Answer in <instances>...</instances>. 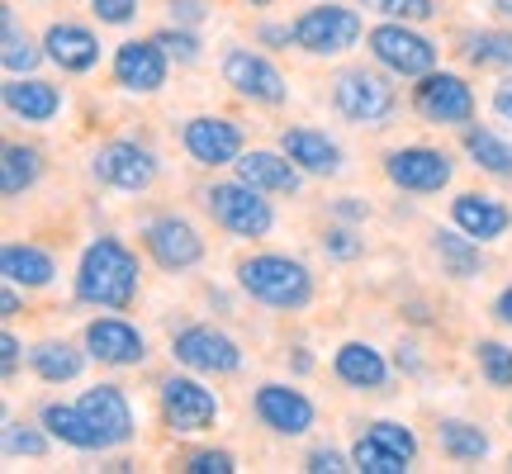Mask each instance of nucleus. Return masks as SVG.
<instances>
[{
    "instance_id": "obj_5",
    "label": "nucleus",
    "mask_w": 512,
    "mask_h": 474,
    "mask_svg": "<svg viewBox=\"0 0 512 474\" xmlns=\"http://www.w3.org/2000/svg\"><path fill=\"white\" fill-rule=\"evenodd\" d=\"M157 403H162V422L181 437H195V432H209L219 422V399L214 389H204L200 380L190 375H166L157 384Z\"/></svg>"
},
{
    "instance_id": "obj_20",
    "label": "nucleus",
    "mask_w": 512,
    "mask_h": 474,
    "mask_svg": "<svg viewBox=\"0 0 512 474\" xmlns=\"http://www.w3.org/2000/svg\"><path fill=\"white\" fill-rule=\"evenodd\" d=\"M43 57L57 62L62 72H91L100 62V38L91 29H81V24H53L43 34Z\"/></svg>"
},
{
    "instance_id": "obj_51",
    "label": "nucleus",
    "mask_w": 512,
    "mask_h": 474,
    "mask_svg": "<svg viewBox=\"0 0 512 474\" xmlns=\"http://www.w3.org/2000/svg\"><path fill=\"white\" fill-rule=\"evenodd\" d=\"M252 5H271V0H252Z\"/></svg>"
},
{
    "instance_id": "obj_38",
    "label": "nucleus",
    "mask_w": 512,
    "mask_h": 474,
    "mask_svg": "<svg viewBox=\"0 0 512 474\" xmlns=\"http://www.w3.org/2000/svg\"><path fill=\"white\" fill-rule=\"evenodd\" d=\"M5 451L10 456H48V437L34 432V427H19V422H5Z\"/></svg>"
},
{
    "instance_id": "obj_10",
    "label": "nucleus",
    "mask_w": 512,
    "mask_h": 474,
    "mask_svg": "<svg viewBox=\"0 0 512 474\" xmlns=\"http://www.w3.org/2000/svg\"><path fill=\"white\" fill-rule=\"evenodd\" d=\"M413 110L427 124H470L475 119V95L451 72H427L422 86H413Z\"/></svg>"
},
{
    "instance_id": "obj_21",
    "label": "nucleus",
    "mask_w": 512,
    "mask_h": 474,
    "mask_svg": "<svg viewBox=\"0 0 512 474\" xmlns=\"http://www.w3.org/2000/svg\"><path fill=\"white\" fill-rule=\"evenodd\" d=\"M233 166H238V181L256 185L261 195H294L299 190V166L285 152H242Z\"/></svg>"
},
{
    "instance_id": "obj_16",
    "label": "nucleus",
    "mask_w": 512,
    "mask_h": 474,
    "mask_svg": "<svg viewBox=\"0 0 512 474\" xmlns=\"http://www.w3.org/2000/svg\"><path fill=\"white\" fill-rule=\"evenodd\" d=\"M256 418L266 422L275 437H304L313 427V403L290 384H261L256 389Z\"/></svg>"
},
{
    "instance_id": "obj_1",
    "label": "nucleus",
    "mask_w": 512,
    "mask_h": 474,
    "mask_svg": "<svg viewBox=\"0 0 512 474\" xmlns=\"http://www.w3.org/2000/svg\"><path fill=\"white\" fill-rule=\"evenodd\" d=\"M138 294V256L119 237H95L76 266V299L91 309H128Z\"/></svg>"
},
{
    "instance_id": "obj_22",
    "label": "nucleus",
    "mask_w": 512,
    "mask_h": 474,
    "mask_svg": "<svg viewBox=\"0 0 512 474\" xmlns=\"http://www.w3.org/2000/svg\"><path fill=\"white\" fill-rule=\"evenodd\" d=\"M451 223H456L460 233H470L475 242H494V237L508 233V204L489 200V195H456L451 200Z\"/></svg>"
},
{
    "instance_id": "obj_30",
    "label": "nucleus",
    "mask_w": 512,
    "mask_h": 474,
    "mask_svg": "<svg viewBox=\"0 0 512 474\" xmlns=\"http://www.w3.org/2000/svg\"><path fill=\"white\" fill-rule=\"evenodd\" d=\"M437 441H441V451H446L451 460H484L489 456V437L479 432L475 422H460V418L441 422Z\"/></svg>"
},
{
    "instance_id": "obj_43",
    "label": "nucleus",
    "mask_w": 512,
    "mask_h": 474,
    "mask_svg": "<svg viewBox=\"0 0 512 474\" xmlns=\"http://www.w3.org/2000/svg\"><path fill=\"white\" fill-rule=\"evenodd\" d=\"M309 470H313V474H342V470H351V465L337 456V451L318 446V451H309Z\"/></svg>"
},
{
    "instance_id": "obj_42",
    "label": "nucleus",
    "mask_w": 512,
    "mask_h": 474,
    "mask_svg": "<svg viewBox=\"0 0 512 474\" xmlns=\"http://www.w3.org/2000/svg\"><path fill=\"white\" fill-rule=\"evenodd\" d=\"M323 252L337 256V261H351V256H361V242H356L347 228H332V233L323 237Z\"/></svg>"
},
{
    "instance_id": "obj_28",
    "label": "nucleus",
    "mask_w": 512,
    "mask_h": 474,
    "mask_svg": "<svg viewBox=\"0 0 512 474\" xmlns=\"http://www.w3.org/2000/svg\"><path fill=\"white\" fill-rule=\"evenodd\" d=\"M38 171H43V157H38L34 147H24V143L5 147V162H0V190H5V200L24 195L38 181Z\"/></svg>"
},
{
    "instance_id": "obj_49",
    "label": "nucleus",
    "mask_w": 512,
    "mask_h": 474,
    "mask_svg": "<svg viewBox=\"0 0 512 474\" xmlns=\"http://www.w3.org/2000/svg\"><path fill=\"white\" fill-rule=\"evenodd\" d=\"M0 313H5V318H15V313H19V294H15V280H10V285H5V294H0Z\"/></svg>"
},
{
    "instance_id": "obj_24",
    "label": "nucleus",
    "mask_w": 512,
    "mask_h": 474,
    "mask_svg": "<svg viewBox=\"0 0 512 474\" xmlns=\"http://www.w3.org/2000/svg\"><path fill=\"white\" fill-rule=\"evenodd\" d=\"M38 422L48 427V437H57L62 446H72V451H105V441L91 427V418L81 413V403H43Z\"/></svg>"
},
{
    "instance_id": "obj_7",
    "label": "nucleus",
    "mask_w": 512,
    "mask_h": 474,
    "mask_svg": "<svg viewBox=\"0 0 512 474\" xmlns=\"http://www.w3.org/2000/svg\"><path fill=\"white\" fill-rule=\"evenodd\" d=\"M370 57L380 62L384 72L394 76H427L437 67V48L427 43L422 34H413L408 24H380V29H370Z\"/></svg>"
},
{
    "instance_id": "obj_29",
    "label": "nucleus",
    "mask_w": 512,
    "mask_h": 474,
    "mask_svg": "<svg viewBox=\"0 0 512 474\" xmlns=\"http://www.w3.org/2000/svg\"><path fill=\"white\" fill-rule=\"evenodd\" d=\"M465 152L475 157L479 171H489V176H512V143H503L498 133L489 128H465Z\"/></svg>"
},
{
    "instance_id": "obj_23",
    "label": "nucleus",
    "mask_w": 512,
    "mask_h": 474,
    "mask_svg": "<svg viewBox=\"0 0 512 474\" xmlns=\"http://www.w3.org/2000/svg\"><path fill=\"white\" fill-rule=\"evenodd\" d=\"M5 110L15 119H24V124H48L62 110V91L48 86V81H38V76H15L5 86Z\"/></svg>"
},
{
    "instance_id": "obj_34",
    "label": "nucleus",
    "mask_w": 512,
    "mask_h": 474,
    "mask_svg": "<svg viewBox=\"0 0 512 474\" xmlns=\"http://www.w3.org/2000/svg\"><path fill=\"white\" fill-rule=\"evenodd\" d=\"M5 72L10 76H24V72H34V62H38V48L29 43V34H19V19L15 10H5Z\"/></svg>"
},
{
    "instance_id": "obj_46",
    "label": "nucleus",
    "mask_w": 512,
    "mask_h": 474,
    "mask_svg": "<svg viewBox=\"0 0 512 474\" xmlns=\"http://www.w3.org/2000/svg\"><path fill=\"white\" fill-rule=\"evenodd\" d=\"M261 43H271V48H280V43H294V24H290V29H280V24H266V29H261Z\"/></svg>"
},
{
    "instance_id": "obj_35",
    "label": "nucleus",
    "mask_w": 512,
    "mask_h": 474,
    "mask_svg": "<svg viewBox=\"0 0 512 474\" xmlns=\"http://www.w3.org/2000/svg\"><path fill=\"white\" fill-rule=\"evenodd\" d=\"M475 356H479L484 380L494 384V389H512V347H503V342H479Z\"/></svg>"
},
{
    "instance_id": "obj_40",
    "label": "nucleus",
    "mask_w": 512,
    "mask_h": 474,
    "mask_svg": "<svg viewBox=\"0 0 512 474\" xmlns=\"http://www.w3.org/2000/svg\"><path fill=\"white\" fill-rule=\"evenodd\" d=\"M185 470L190 474H233L238 465H233L228 451H195V456L185 460Z\"/></svg>"
},
{
    "instance_id": "obj_48",
    "label": "nucleus",
    "mask_w": 512,
    "mask_h": 474,
    "mask_svg": "<svg viewBox=\"0 0 512 474\" xmlns=\"http://www.w3.org/2000/svg\"><path fill=\"white\" fill-rule=\"evenodd\" d=\"M494 313H498V323H508V328H512V285L494 299Z\"/></svg>"
},
{
    "instance_id": "obj_37",
    "label": "nucleus",
    "mask_w": 512,
    "mask_h": 474,
    "mask_svg": "<svg viewBox=\"0 0 512 474\" xmlns=\"http://www.w3.org/2000/svg\"><path fill=\"white\" fill-rule=\"evenodd\" d=\"M370 437L380 441V446H389V451H394V456H403V460L418 456V437H413L403 422H370Z\"/></svg>"
},
{
    "instance_id": "obj_27",
    "label": "nucleus",
    "mask_w": 512,
    "mask_h": 474,
    "mask_svg": "<svg viewBox=\"0 0 512 474\" xmlns=\"http://www.w3.org/2000/svg\"><path fill=\"white\" fill-rule=\"evenodd\" d=\"M29 365H34L38 380L48 384H67L81 375V365H86V356L72 347V342H38L34 351H29Z\"/></svg>"
},
{
    "instance_id": "obj_8",
    "label": "nucleus",
    "mask_w": 512,
    "mask_h": 474,
    "mask_svg": "<svg viewBox=\"0 0 512 474\" xmlns=\"http://www.w3.org/2000/svg\"><path fill=\"white\" fill-rule=\"evenodd\" d=\"M451 157L437 152V147H399V152H389L384 157V176L408 190V195H437L451 185Z\"/></svg>"
},
{
    "instance_id": "obj_31",
    "label": "nucleus",
    "mask_w": 512,
    "mask_h": 474,
    "mask_svg": "<svg viewBox=\"0 0 512 474\" xmlns=\"http://www.w3.org/2000/svg\"><path fill=\"white\" fill-rule=\"evenodd\" d=\"M437 256L441 266H446V275H456V280H470V275H479V247L470 233H437Z\"/></svg>"
},
{
    "instance_id": "obj_45",
    "label": "nucleus",
    "mask_w": 512,
    "mask_h": 474,
    "mask_svg": "<svg viewBox=\"0 0 512 474\" xmlns=\"http://www.w3.org/2000/svg\"><path fill=\"white\" fill-rule=\"evenodd\" d=\"M494 114L512 124V76H508V81H503V86L494 91Z\"/></svg>"
},
{
    "instance_id": "obj_47",
    "label": "nucleus",
    "mask_w": 512,
    "mask_h": 474,
    "mask_svg": "<svg viewBox=\"0 0 512 474\" xmlns=\"http://www.w3.org/2000/svg\"><path fill=\"white\" fill-rule=\"evenodd\" d=\"M171 15L185 19V24H195V19H200V0H176V5H171Z\"/></svg>"
},
{
    "instance_id": "obj_19",
    "label": "nucleus",
    "mask_w": 512,
    "mask_h": 474,
    "mask_svg": "<svg viewBox=\"0 0 512 474\" xmlns=\"http://www.w3.org/2000/svg\"><path fill=\"white\" fill-rule=\"evenodd\" d=\"M280 152H285L299 171H309V176H337V171H342L337 143H332L328 133H318V128H285V133H280Z\"/></svg>"
},
{
    "instance_id": "obj_50",
    "label": "nucleus",
    "mask_w": 512,
    "mask_h": 474,
    "mask_svg": "<svg viewBox=\"0 0 512 474\" xmlns=\"http://www.w3.org/2000/svg\"><path fill=\"white\" fill-rule=\"evenodd\" d=\"M494 10L498 15H512V0H494Z\"/></svg>"
},
{
    "instance_id": "obj_33",
    "label": "nucleus",
    "mask_w": 512,
    "mask_h": 474,
    "mask_svg": "<svg viewBox=\"0 0 512 474\" xmlns=\"http://www.w3.org/2000/svg\"><path fill=\"white\" fill-rule=\"evenodd\" d=\"M408 465H413V460L394 456V451H389V446H380L370 432L351 446V470H361V474H403Z\"/></svg>"
},
{
    "instance_id": "obj_13",
    "label": "nucleus",
    "mask_w": 512,
    "mask_h": 474,
    "mask_svg": "<svg viewBox=\"0 0 512 474\" xmlns=\"http://www.w3.org/2000/svg\"><path fill=\"white\" fill-rule=\"evenodd\" d=\"M223 81L242 95V100H252V105H280L290 86H285V76L275 72L271 62L252 48H233V53L223 57Z\"/></svg>"
},
{
    "instance_id": "obj_18",
    "label": "nucleus",
    "mask_w": 512,
    "mask_h": 474,
    "mask_svg": "<svg viewBox=\"0 0 512 474\" xmlns=\"http://www.w3.org/2000/svg\"><path fill=\"white\" fill-rule=\"evenodd\" d=\"M86 351H91V361L100 365H138L147 356V342L143 332L124 323V318H95L91 328H86Z\"/></svg>"
},
{
    "instance_id": "obj_3",
    "label": "nucleus",
    "mask_w": 512,
    "mask_h": 474,
    "mask_svg": "<svg viewBox=\"0 0 512 474\" xmlns=\"http://www.w3.org/2000/svg\"><path fill=\"white\" fill-rule=\"evenodd\" d=\"M332 105H337V114L351 119V124L380 128V124H389V114H394V105H399V95H394V86H389L380 72L347 67V72L332 81Z\"/></svg>"
},
{
    "instance_id": "obj_2",
    "label": "nucleus",
    "mask_w": 512,
    "mask_h": 474,
    "mask_svg": "<svg viewBox=\"0 0 512 474\" xmlns=\"http://www.w3.org/2000/svg\"><path fill=\"white\" fill-rule=\"evenodd\" d=\"M238 285L252 294L256 304L266 309H309L313 299V275L304 261L294 256H275V252H261V256H247L238 261Z\"/></svg>"
},
{
    "instance_id": "obj_14",
    "label": "nucleus",
    "mask_w": 512,
    "mask_h": 474,
    "mask_svg": "<svg viewBox=\"0 0 512 474\" xmlns=\"http://www.w3.org/2000/svg\"><path fill=\"white\" fill-rule=\"evenodd\" d=\"M181 143L200 166H233L242 157V128L223 114H200L185 124Z\"/></svg>"
},
{
    "instance_id": "obj_41",
    "label": "nucleus",
    "mask_w": 512,
    "mask_h": 474,
    "mask_svg": "<svg viewBox=\"0 0 512 474\" xmlns=\"http://www.w3.org/2000/svg\"><path fill=\"white\" fill-rule=\"evenodd\" d=\"M91 10L100 15V24H128L138 15V0H91Z\"/></svg>"
},
{
    "instance_id": "obj_4",
    "label": "nucleus",
    "mask_w": 512,
    "mask_h": 474,
    "mask_svg": "<svg viewBox=\"0 0 512 474\" xmlns=\"http://www.w3.org/2000/svg\"><path fill=\"white\" fill-rule=\"evenodd\" d=\"M204 209H209V219L219 223L223 233H233V237H266L275 228L271 204L261 200V190L247 181L209 185L204 190Z\"/></svg>"
},
{
    "instance_id": "obj_26",
    "label": "nucleus",
    "mask_w": 512,
    "mask_h": 474,
    "mask_svg": "<svg viewBox=\"0 0 512 474\" xmlns=\"http://www.w3.org/2000/svg\"><path fill=\"white\" fill-rule=\"evenodd\" d=\"M0 275L24 285V290H38V285H48L57 275V266H53V256L29 247V242H10V247L0 252Z\"/></svg>"
},
{
    "instance_id": "obj_11",
    "label": "nucleus",
    "mask_w": 512,
    "mask_h": 474,
    "mask_svg": "<svg viewBox=\"0 0 512 474\" xmlns=\"http://www.w3.org/2000/svg\"><path fill=\"white\" fill-rule=\"evenodd\" d=\"M95 181L110 185V190H124V195H138L147 185L157 181V157L138 143H105L95 152Z\"/></svg>"
},
{
    "instance_id": "obj_6",
    "label": "nucleus",
    "mask_w": 512,
    "mask_h": 474,
    "mask_svg": "<svg viewBox=\"0 0 512 474\" xmlns=\"http://www.w3.org/2000/svg\"><path fill=\"white\" fill-rule=\"evenodd\" d=\"M356 38H361V15L347 5H309L294 19V43L313 57L347 53V48H356Z\"/></svg>"
},
{
    "instance_id": "obj_32",
    "label": "nucleus",
    "mask_w": 512,
    "mask_h": 474,
    "mask_svg": "<svg viewBox=\"0 0 512 474\" xmlns=\"http://www.w3.org/2000/svg\"><path fill=\"white\" fill-rule=\"evenodd\" d=\"M465 57L475 67H512V34H503V29L465 34Z\"/></svg>"
},
{
    "instance_id": "obj_44",
    "label": "nucleus",
    "mask_w": 512,
    "mask_h": 474,
    "mask_svg": "<svg viewBox=\"0 0 512 474\" xmlns=\"http://www.w3.org/2000/svg\"><path fill=\"white\" fill-rule=\"evenodd\" d=\"M0 365H5V375H15V365H19V337L15 332L0 337Z\"/></svg>"
},
{
    "instance_id": "obj_9",
    "label": "nucleus",
    "mask_w": 512,
    "mask_h": 474,
    "mask_svg": "<svg viewBox=\"0 0 512 474\" xmlns=\"http://www.w3.org/2000/svg\"><path fill=\"white\" fill-rule=\"evenodd\" d=\"M171 356L185 365V370H200V375H233L242 365L238 342L219 328H185L171 337Z\"/></svg>"
},
{
    "instance_id": "obj_25",
    "label": "nucleus",
    "mask_w": 512,
    "mask_h": 474,
    "mask_svg": "<svg viewBox=\"0 0 512 474\" xmlns=\"http://www.w3.org/2000/svg\"><path fill=\"white\" fill-rule=\"evenodd\" d=\"M332 370H337V380L351 384V389H384V380H389V365H384V356L370 347V342H347V347H337Z\"/></svg>"
},
{
    "instance_id": "obj_15",
    "label": "nucleus",
    "mask_w": 512,
    "mask_h": 474,
    "mask_svg": "<svg viewBox=\"0 0 512 474\" xmlns=\"http://www.w3.org/2000/svg\"><path fill=\"white\" fill-rule=\"evenodd\" d=\"M81 413H86L91 427L100 432L105 451L133 441V408H128V399H124V389H119V384H95V389H86V394H81Z\"/></svg>"
},
{
    "instance_id": "obj_12",
    "label": "nucleus",
    "mask_w": 512,
    "mask_h": 474,
    "mask_svg": "<svg viewBox=\"0 0 512 474\" xmlns=\"http://www.w3.org/2000/svg\"><path fill=\"white\" fill-rule=\"evenodd\" d=\"M143 247L162 271H190V266H200L204 237L176 214H162V219H152L143 228Z\"/></svg>"
},
{
    "instance_id": "obj_39",
    "label": "nucleus",
    "mask_w": 512,
    "mask_h": 474,
    "mask_svg": "<svg viewBox=\"0 0 512 474\" xmlns=\"http://www.w3.org/2000/svg\"><path fill=\"white\" fill-rule=\"evenodd\" d=\"M157 43H162V53L176 57V62H195V57H200V38L185 34V29H162Z\"/></svg>"
},
{
    "instance_id": "obj_17",
    "label": "nucleus",
    "mask_w": 512,
    "mask_h": 474,
    "mask_svg": "<svg viewBox=\"0 0 512 474\" xmlns=\"http://www.w3.org/2000/svg\"><path fill=\"white\" fill-rule=\"evenodd\" d=\"M114 81L133 95H152L162 91L166 81V53L157 38H147V43H119V53H114Z\"/></svg>"
},
{
    "instance_id": "obj_36",
    "label": "nucleus",
    "mask_w": 512,
    "mask_h": 474,
    "mask_svg": "<svg viewBox=\"0 0 512 474\" xmlns=\"http://www.w3.org/2000/svg\"><path fill=\"white\" fill-rule=\"evenodd\" d=\"M361 5L384 19H399V24H418V19L437 15V0H361Z\"/></svg>"
}]
</instances>
